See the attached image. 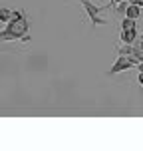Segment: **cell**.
<instances>
[{
  "label": "cell",
  "instance_id": "12",
  "mask_svg": "<svg viewBox=\"0 0 143 151\" xmlns=\"http://www.w3.org/2000/svg\"><path fill=\"white\" fill-rule=\"evenodd\" d=\"M141 50H143V48H141Z\"/></svg>",
  "mask_w": 143,
  "mask_h": 151
},
{
  "label": "cell",
  "instance_id": "5",
  "mask_svg": "<svg viewBox=\"0 0 143 151\" xmlns=\"http://www.w3.org/2000/svg\"><path fill=\"white\" fill-rule=\"evenodd\" d=\"M125 16H129V18H139V6L137 4H129L127 10H125Z\"/></svg>",
  "mask_w": 143,
  "mask_h": 151
},
{
  "label": "cell",
  "instance_id": "7",
  "mask_svg": "<svg viewBox=\"0 0 143 151\" xmlns=\"http://www.w3.org/2000/svg\"><path fill=\"white\" fill-rule=\"evenodd\" d=\"M10 18H12V12H10L8 8H0V20H2V22H8Z\"/></svg>",
  "mask_w": 143,
  "mask_h": 151
},
{
  "label": "cell",
  "instance_id": "8",
  "mask_svg": "<svg viewBox=\"0 0 143 151\" xmlns=\"http://www.w3.org/2000/svg\"><path fill=\"white\" fill-rule=\"evenodd\" d=\"M129 4H137V6H143V0H127Z\"/></svg>",
  "mask_w": 143,
  "mask_h": 151
},
{
  "label": "cell",
  "instance_id": "1",
  "mask_svg": "<svg viewBox=\"0 0 143 151\" xmlns=\"http://www.w3.org/2000/svg\"><path fill=\"white\" fill-rule=\"evenodd\" d=\"M28 22H26V16L18 10L12 12V18L8 20L6 30L0 32V40H28Z\"/></svg>",
  "mask_w": 143,
  "mask_h": 151
},
{
  "label": "cell",
  "instance_id": "9",
  "mask_svg": "<svg viewBox=\"0 0 143 151\" xmlns=\"http://www.w3.org/2000/svg\"><path fill=\"white\" fill-rule=\"evenodd\" d=\"M137 80H139V83L143 86V72H139V78H137Z\"/></svg>",
  "mask_w": 143,
  "mask_h": 151
},
{
  "label": "cell",
  "instance_id": "2",
  "mask_svg": "<svg viewBox=\"0 0 143 151\" xmlns=\"http://www.w3.org/2000/svg\"><path fill=\"white\" fill-rule=\"evenodd\" d=\"M137 64H139V60H137L135 56H123V54H119L117 62L109 68V74L113 76V74H117V72H123V70L133 68V66H137Z\"/></svg>",
  "mask_w": 143,
  "mask_h": 151
},
{
  "label": "cell",
  "instance_id": "4",
  "mask_svg": "<svg viewBox=\"0 0 143 151\" xmlns=\"http://www.w3.org/2000/svg\"><path fill=\"white\" fill-rule=\"evenodd\" d=\"M121 40L125 44H131L137 40V28H127V30H121Z\"/></svg>",
  "mask_w": 143,
  "mask_h": 151
},
{
  "label": "cell",
  "instance_id": "11",
  "mask_svg": "<svg viewBox=\"0 0 143 151\" xmlns=\"http://www.w3.org/2000/svg\"><path fill=\"white\" fill-rule=\"evenodd\" d=\"M137 46H139V48H143V36L139 38V44H137Z\"/></svg>",
  "mask_w": 143,
  "mask_h": 151
},
{
  "label": "cell",
  "instance_id": "3",
  "mask_svg": "<svg viewBox=\"0 0 143 151\" xmlns=\"http://www.w3.org/2000/svg\"><path fill=\"white\" fill-rule=\"evenodd\" d=\"M80 2L83 4L86 12H88V16H90V20H91L93 24H96V26H101V24H106V20L98 16L99 12H101V8H99V6H93V4H91L90 0H80Z\"/></svg>",
  "mask_w": 143,
  "mask_h": 151
},
{
  "label": "cell",
  "instance_id": "6",
  "mask_svg": "<svg viewBox=\"0 0 143 151\" xmlns=\"http://www.w3.org/2000/svg\"><path fill=\"white\" fill-rule=\"evenodd\" d=\"M127 28H137L135 26V18H123L121 20V30H127Z\"/></svg>",
  "mask_w": 143,
  "mask_h": 151
},
{
  "label": "cell",
  "instance_id": "10",
  "mask_svg": "<svg viewBox=\"0 0 143 151\" xmlns=\"http://www.w3.org/2000/svg\"><path fill=\"white\" fill-rule=\"evenodd\" d=\"M137 68H139V72H143V60L139 62V64H137Z\"/></svg>",
  "mask_w": 143,
  "mask_h": 151
}]
</instances>
